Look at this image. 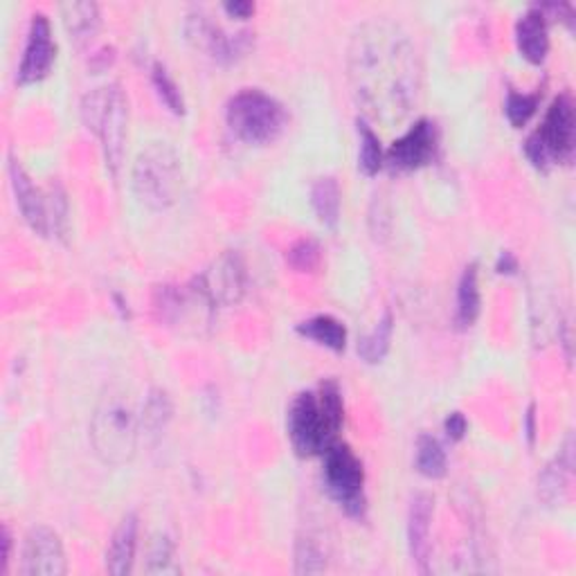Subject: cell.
<instances>
[{
    "mask_svg": "<svg viewBox=\"0 0 576 576\" xmlns=\"http://www.w3.org/2000/svg\"><path fill=\"white\" fill-rule=\"evenodd\" d=\"M349 79L356 100L392 125L404 119L421 93V62L410 35L397 23H362L349 43Z\"/></svg>",
    "mask_w": 576,
    "mask_h": 576,
    "instance_id": "obj_1",
    "label": "cell"
},
{
    "mask_svg": "<svg viewBox=\"0 0 576 576\" xmlns=\"http://www.w3.org/2000/svg\"><path fill=\"white\" fill-rule=\"evenodd\" d=\"M343 426V394L338 383L322 381L316 392H299L291 404L286 428L299 458L322 455Z\"/></svg>",
    "mask_w": 576,
    "mask_h": 576,
    "instance_id": "obj_2",
    "label": "cell"
},
{
    "mask_svg": "<svg viewBox=\"0 0 576 576\" xmlns=\"http://www.w3.org/2000/svg\"><path fill=\"white\" fill-rule=\"evenodd\" d=\"M140 414L127 394L108 389L90 419V444L106 466H123L133 460L140 444Z\"/></svg>",
    "mask_w": 576,
    "mask_h": 576,
    "instance_id": "obj_3",
    "label": "cell"
},
{
    "mask_svg": "<svg viewBox=\"0 0 576 576\" xmlns=\"http://www.w3.org/2000/svg\"><path fill=\"white\" fill-rule=\"evenodd\" d=\"M131 188L136 199L154 212L176 205L183 194V163L176 149L167 142L144 146L133 163Z\"/></svg>",
    "mask_w": 576,
    "mask_h": 576,
    "instance_id": "obj_4",
    "label": "cell"
},
{
    "mask_svg": "<svg viewBox=\"0 0 576 576\" xmlns=\"http://www.w3.org/2000/svg\"><path fill=\"white\" fill-rule=\"evenodd\" d=\"M81 123L88 131H93L104 149V161L113 176H117L125 156L129 102L119 84H106L88 90L79 106Z\"/></svg>",
    "mask_w": 576,
    "mask_h": 576,
    "instance_id": "obj_5",
    "label": "cell"
},
{
    "mask_svg": "<svg viewBox=\"0 0 576 576\" xmlns=\"http://www.w3.org/2000/svg\"><path fill=\"white\" fill-rule=\"evenodd\" d=\"M226 123L230 131L246 144L276 142L289 123L286 108L259 88H244L230 98L226 106Z\"/></svg>",
    "mask_w": 576,
    "mask_h": 576,
    "instance_id": "obj_6",
    "label": "cell"
},
{
    "mask_svg": "<svg viewBox=\"0 0 576 576\" xmlns=\"http://www.w3.org/2000/svg\"><path fill=\"white\" fill-rule=\"evenodd\" d=\"M574 138H576L574 102L569 93H561L550 104L548 113H545L540 129L525 140V156L536 169L548 171L556 163L572 161Z\"/></svg>",
    "mask_w": 576,
    "mask_h": 576,
    "instance_id": "obj_7",
    "label": "cell"
},
{
    "mask_svg": "<svg viewBox=\"0 0 576 576\" xmlns=\"http://www.w3.org/2000/svg\"><path fill=\"white\" fill-rule=\"evenodd\" d=\"M324 489L351 519H360L368 509L366 469L347 444L333 441L324 452Z\"/></svg>",
    "mask_w": 576,
    "mask_h": 576,
    "instance_id": "obj_8",
    "label": "cell"
},
{
    "mask_svg": "<svg viewBox=\"0 0 576 576\" xmlns=\"http://www.w3.org/2000/svg\"><path fill=\"white\" fill-rule=\"evenodd\" d=\"M185 35H188V41L196 50L209 54L215 62L223 66L234 64L236 59L244 56L253 46V39L248 33L226 35L223 29L203 10H194L192 14H188Z\"/></svg>",
    "mask_w": 576,
    "mask_h": 576,
    "instance_id": "obj_9",
    "label": "cell"
},
{
    "mask_svg": "<svg viewBox=\"0 0 576 576\" xmlns=\"http://www.w3.org/2000/svg\"><path fill=\"white\" fill-rule=\"evenodd\" d=\"M201 291L215 307H230L244 297L248 286L246 264L236 251H226L199 278H194Z\"/></svg>",
    "mask_w": 576,
    "mask_h": 576,
    "instance_id": "obj_10",
    "label": "cell"
},
{
    "mask_svg": "<svg viewBox=\"0 0 576 576\" xmlns=\"http://www.w3.org/2000/svg\"><path fill=\"white\" fill-rule=\"evenodd\" d=\"M68 572L64 542L50 527H33L25 536L21 552L23 576H64Z\"/></svg>",
    "mask_w": 576,
    "mask_h": 576,
    "instance_id": "obj_11",
    "label": "cell"
},
{
    "mask_svg": "<svg viewBox=\"0 0 576 576\" xmlns=\"http://www.w3.org/2000/svg\"><path fill=\"white\" fill-rule=\"evenodd\" d=\"M437 142H439V133H437L435 123L423 117L387 149L385 163L392 171H401V174L414 171L423 165H428L435 158Z\"/></svg>",
    "mask_w": 576,
    "mask_h": 576,
    "instance_id": "obj_12",
    "label": "cell"
},
{
    "mask_svg": "<svg viewBox=\"0 0 576 576\" xmlns=\"http://www.w3.org/2000/svg\"><path fill=\"white\" fill-rule=\"evenodd\" d=\"M54 56H56V46L52 39L50 21L46 14L39 12L33 16V21H29L27 41H25V50H23L16 81L21 86L41 81L43 77H48V73L54 64Z\"/></svg>",
    "mask_w": 576,
    "mask_h": 576,
    "instance_id": "obj_13",
    "label": "cell"
},
{
    "mask_svg": "<svg viewBox=\"0 0 576 576\" xmlns=\"http://www.w3.org/2000/svg\"><path fill=\"white\" fill-rule=\"evenodd\" d=\"M10 180H12V190L16 205L23 215V221L33 228L39 236H48L52 232L50 228V201L48 196L35 185V180L29 178L25 167L10 156Z\"/></svg>",
    "mask_w": 576,
    "mask_h": 576,
    "instance_id": "obj_14",
    "label": "cell"
},
{
    "mask_svg": "<svg viewBox=\"0 0 576 576\" xmlns=\"http://www.w3.org/2000/svg\"><path fill=\"white\" fill-rule=\"evenodd\" d=\"M435 500L428 494H417L408 511V550L410 559L421 574H428L431 563V525Z\"/></svg>",
    "mask_w": 576,
    "mask_h": 576,
    "instance_id": "obj_15",
    "label": "cell"
},
{
    "mask_svg": "<svg viewBox=\"0 0 576 576\" xmlns=\"http://www.w3.org/2000/svg\"><path fill=\"white\" fill-rule=\"evenodd\" d=\"M574 471V439L567 435L565 444L538 475V500L545 507H561L569 494V479Z\"/></svg>",
    "mask_w": 576,
    "mask_h": 576,
    "instance_id": "obj_16",
    "label": "cell"
},
{
    "mask_svg": "<svg viewBox=\"0 0 576 576\" xmlns=\"http://www.w3.org/2000/svg\"><path fill=\"white\" fill-rule=\"evenodd\" d=\"M550 18L540 12L538 5H532L515 23V46L529 64L540 66L550 52Z\"/></svg>",
    "mask_w": 576,
    "mask_h": 576,
    "instance_id": "obj_17",
    "label": "cell"
},
{
    "mask_svg": "<svg viewBox=\"0 0 576 576\" xmlns=\"http://www.w3.org/2000/svg\"><path fill=\"white\" fill-rule=\"evenodd\" d=\"M136 550H138V515L127 513L119 521L117 529L113 532V538L106 550V569L113 576H127L133 569L136 563Z\"/></svg>",
    "mask_w": 576,
    "mask_h": 576,
    "instance_id": "obj_18",
    "label": "cell"
},
{
    "mask_svg": "<svg viewBox=\"0 0 576 576\" xmlns=\"http://www.w3.org/2000/svg\"><path fill=\"white\" fill-rule=\"evenodd\" d=\"M62 18H64L68 39L77 50H84L86 46H90V41L95 39L98 29L102 25L100 5L88 3V0H73V3H64Z\"/></svg>",
    "mask_w": 576,
    "mask_h": 576,
    "instance_id": "obj_19",
    "label": "cell"
},
{
    "mask_svg": "<svg viewBox=\"0 0 576 576\" xmlns=\"http://www.w3.org/2000/svg\"><path fill=\"white\" fill-rule=\"evenodd\" d=\"M174 419V404L161 387H151L140 412V433L149 441H158Z\"/></svg>",
    "mask_w": 576,
    "mask_h": 576,
    "instance_id": "obj_20",
    "label": "cell"
},
{
    "mask_svg": "<svg viewBox=\"0 0 576 576\" xmlns=\"http://www.w3.org/2000/svg\"><path fill=\"white\" fill-rule=\"evenodd\" d=\"M482 309L479 295V270L477 264H469L458 282V307H455V324L458 329H469L475 324Z\"/></svg>",
    "mask_w": 576,
    "mask_h": 576,
    "instance_id": "obj_21",
    "label": "cell"
},
{
    "mask_svg": "<svg viewBox=\"0 0 576 576\" xmlns=\"http://www.w3.org/2000/svg\"><path fill=\"white\" fill-rule=\"evenodd\" d=\"M299 336H305L331 351H345L347 347V329L341 320H336L333 316H316L309 318L305 322H299L295 329Z\"/></svg>",
    "mask_w": 576,
    "mask_h": 576,
    "instance_id": "obj_22",
    "label": "cell"
},
{
    "mask_svg": "<svg viewBox=\"0 0 576 576\" xmlns=\"http://www.w3.org/2000/svg\"><path fill=\"white\" fill-rule=\"evenodd\" d=\"M311 205L322 226L336 228L341 221V205H343V190L338 180L333 176L318 178L311 188Z\"/></svg>",
    "mask_w": 576,
    "mask_h": 576,
    "instance_id": "obj_23",
    "label": "cell"
},
{
    "mask_svg": "<svg viewBox=\"0 0 576 576\" xmlns=\"http://www.w3.org/2000/svg\"><path fill=\"white\" fill-rule=\"evenodd\" d=\"M392 333H394V318H392V311H385L383 318L376 322V327L368 333V336H362L358 341L360 360H366L368 366H379V362L389 351Z\"/></svg>",
    "mask_w": 576,
    "mask_h": 576,
    "instance_id": "obj_24",
    "label": "cell"
},
{
    "mask_svg": "<svg viewBox=\"0 0 576 576\" xmlns=\"http://www.w3.org/2000/svg\"><path fill=\"white\" fill-rule=\"evenodd\" d=\"M414 466L423 477H428V479H439L446 475V466H448L446 450L437 437L426 435V433L419 435Z\"/></svg>",
    "mask_w": 576,
    "mask_h": 576,
    "instance_id": "obj_25",
    "label": "cell"
},
{
    "mask_svg": "<svg viewBox=\"0 0 576 576\" xmlns=\"http://www.w3.org/2000/svg\"><path fill=\"white\" fill-rule=\"evenodd\" d=\"M327 569V550L316 534H302L295 540V574H320Z\"/></svg>",
    "mask_w": 576,
    "mask_h": 576,
    "instance_id": "obj_26",
    "label": "cell"
},
{
    "mask_svg": "<svg viewBox=\"0 0 576 576\" xmlns=\"http://www.w3.org/2000/svg\"><path fill=\"white\" fill-rule=\"evenodd\" d=\"M358 136H360V151H358V169L366 176H376L385 165V154L379 136L374 129L358 117Z\"/></svg>",
    "mask_w": 576,
    "mask_h": 576,
    "instance_id": "obj_27",
    "label": "cell"
},
{
    "mask_svg": "<svg viewBox=\"0 0 576 576\" xmlns=\"http://www.w3.org/2000/svg\"><path fill=\"white\" fill-rule=\"evenodd\" d=\"M151 81H154V88H156L158 98L163 100V104L174 115H185V98L183 93H180V88L169 75V71L161 62H156L154 68H151Z\"/></svg>",
    "mask_w": 576,
    "mask_h": 576,
    "instance_id": "obj_28",
    "label": "cell"
},
{
    "mask_svg": "<svg viewBox=\"0 0 576 576\" xmlns=\"http://www.w3.org/2000/svg\"><path fill=\"white\" fill-rule=\"evenodd\" d=\"M286 264L297 272H316L322 264V248L311 236L299 239L286 251Z\"/></svg>",
    "mask_w": 576,
    "mask_h": 576,
    "instance_id": "obj_29",
    "label": "cell"
},
{
    "mask_svg": "<svg viewBox=\"0 0 576 576\" xmlns=\"http://www.w3.org/2000/svg\"><path fill=\"white\" fill-rule=\"evenodd\" d=\"M538 102H540V95L538 93L525 95V93H519V90H509L507 104H504V113L509 117L511 127L513 129H523L529 123V119L536 115Z\"/></svg>",
    "mask_w": 576,
    "mask_h": 576,
    "instance_id": "obj_30",
    "label": "cell"
},
{
    "mask_svg": "<svg viewBox=\"0 0 576 576\" xmlns=\"http://www.w3.org/2000/svg\"><path fill=\"white\" fill-rule=\"evenodd\" d=\"M149 574H178L180 565L176 563V548L169 536H158L156 542L151 545L149 561H146Z\"/></svg>",
    "mask_w": 576,
    "mask_h": 576,
    "instance_id": "obj_31",
    "label": "cell"
},
{
    "mask_svg": "<svg viewBox=\"0 0 576 576\" xmlns=\"http://www.w3.org/2000/svg\"><path fill=\"white\" fill-rule=\"evenodd\" d=\"M50 199V228L56 232V236H66L68 232V201L64 190L54 185Z\"/></svg>",
    "mask_w": 576,
    "mask_h": 576,
    "instance_id": "obj_32",
    "label": "cell"
},
{
    "mask_svg": "<svg viewBox=\"0 0 576 576\" xmlns=\"http://www.w3.org/2000/svg\"><path fill=\"white\" fill-rule=\"evenodd\" d=\"M466 431H469V421L462 412H452L446 417L444 433L450 441H462L466 437Z\"/></svg>",
    "mask_w": 576,
    "mask_h": 576,
    "instance_id": "obj_33",
    "label": "cell"
},
{
    "mask_svg": "<svg viewBox=\"0 0 576 576\" xmlns=\"http://www.w3.org/2000/svg\"><path fill=\"white\" fill-rule=\"evenodd\" d=\"M223 10L232 16V18H248L255 14V5L248 3V0H230V3L223 5Z\"/></svg>",
    "mask_w": 576,
    "mask_h": 576,
    "instance_id": "obj_34",
    "label": "cell"
},
{
    "mask_svg": "<svg viewBox=\"0 0 576 576\" xmlns=\"http://www.w3.org/2000/svg\"><path fill=\"white\" fill-rule=\"evenodd\" d=\"M496 270L500 272V276H515V272H519V259L513 257V253L502 251L496 261Z\"/></svg>",
    "mask_w": 576,
    "mask_h": 576,
    "instance_id": "obj_35",
    "label": "cell"
},
{
    "mask_svg": "<svg viewBox=\"0 0 576 576\" xmlns=\"http://www.w3.org/2000/svg\"><path fill=\"white\" fill-rule=\"evenodd\" d=\"M0 545H3V556H0V576H5L10 561H12V534L8 525L3 527V540H0Z\"/></svg>",
    "mask_w": 576,
    "mask_h": 576,
    "instance_id": "obj_36",
    "label": "cell"
},
{
    "mask_svg": "<svg viewBox=\"0 0 576 576\" xmlns=\"http://www.w3.org/2000/svg\"><path fill=\"white\" fill-rule=\"evenodd\" d=\"M527 439H529V446H534V439H536V406H529V410H527Z\"/></svg>",
    "mask_w": 576,
    "mask_h": 576,
    "instance_id": "obj_37",
    "label": "cell"
}]
</instances>
